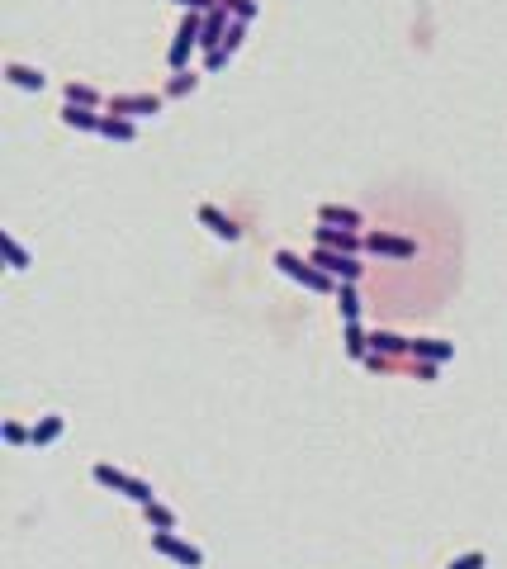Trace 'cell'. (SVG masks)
Segmentation results:
<instances>
[{
    "instance_id": "cell-1",
    "label": "cell",
    "mask_w": 507,
    "mask_h": 569,
    "mask_svg": "<svg viewBox=\"0 0 507 569\" xmlns=\"http://www.w3.org/2000/svg\"><path fill=\"white\" fill-rule=\"evenodd\" d=\"M270 261H276L280 276H289L294 285H304L313 294H336V285H342V280H332L323 266H313V257H299V251H289V247H280Z\"/></svg>"
},
{
    "instance_id": "cell-2",
    "label": "cell",
    "mask_w": 507,
    "mask_h": 569,
    "mask_svg": "<svg viewBox=\"0 0 507 569\" xmlns=\"http://www.w3.org/2000/svg\"><path fill=\"white\" fill-rule=\"evenodd\" d=\"M91 479L100 484V489H110V494H123V498H133L138 508H147L157 494H152V484L147 479H138V475H129V470H119V466H110V460H95L91 466Z\"/></svg>"
},
{
    "instance_id": "cell-3",
    "label": "cell",
    "mask_w": 507,
    "mask_h": 569,
    "mask_svg": "<svg viewBox=\"0 0 507 569\" xmlns=\"http://www.w3.org/2000/svg\"><path fill=\"white\" fill-rule=\"evenodd\" d=\"M200 34H204V15H200V10H185V19L176 25L171 48H166V67L185 72V67H190V53H200Z\"/></svg>"
},
{
    "instance_id": "cell-4",
    "label": "cell",
    "mask_w": 507,
    "mask_h": 569,
    "mask_svg": "<svg viewBox=\"0 0 507 569\" xmlns=\"http://www.w3.org/2000/svg\"><path fill=\"white\" fill-rule=\"evenodd\" d=\"M308 257H313V266H323L332 280H356V285H361V276H366V266L356 261L351 251H336V247H313Z\"/></svg>"
},
{
    "instance_id": "cell-5",
    "label": "cell",
    "mask_w": 507,
    "mask_h": 569,
    "mask_svg": "<svg viewBox=\"0 0 507 569\" xmlns=\"http://www.w3.org/2000/svg\"><path fill=\"white\" fill-rule=\"evenodd\" d=\"M152 551L166 555V560H176V564H185V569H204V551H200V545H190V541H180L176 532H152Z\"/></svg>"
},
{
    "instance_id": "cell-6",
    "label": "cell",
    "mask_w": 507,
    "mask_h": 569,
    "mask_svg": "<svg viewBox=\"0 0 507 569\" xmlns=\"http://www.w3.org/2000/svg\"><path fill=\"white\" fill-rule=\"evenodd\" d=\"M366 251L370 257H394V261H413L417 257V242L413 238H398V233H366Z\"/></svg>"
},
{
    "instance_id": "cell-7",
    "label": "cell",
    "mask_w": 507,
    "mask_h": 569,
    "mask_svg": "<svg viewBox=\"0 0 507 569\" xmlns=\"http://www.w3.org/2000/svg\"><path fill=\"white\" fill-rule=\"evenodd\" d=\"M195 219H200V228H209V233H214L219 242H242V228H238V219H232V214H223V209L219 204H200L195 209Z\"/></svg>"
},
{
    "instance_id": "cell-8",
    "label": "cell",
    "mask_w": 507,
    "mask_h": 569,
    "mask_svg": "<svg viewBox=\"0 0 507 569\" xmlns=\"http://www.w3.org/2000/svg\"><path fill=\"white\" fill-rule=\"evenodd\" d=\"M161 104H166V95H114L104 110L110 114H123V119H152V114H161Z\"/></svg>"
},
{
    "instance_id": "cell-9",
    "label": "cell",
    "mask_w": 507,
    "mask_h": 569,
    "mask_svg": "<svg viewBox=\"0 0 507 569\" xmlns=\"http://www.w3.org/2000/svg\"><path fill=\"white\" fill-rule=\"evenodd\" d=\"M313 247H336V251H361L366 247V233H356V228H336V223H318L313 228Z\"/></svg>"
},
{
    "instance_id": "cell-10",
    "label": "cell",
    "mask_w": 507,
    "mask_h": 569,
    "mask_svg": "<svg viewBox=\"0 0 507 569\" xmlns=\"http://www.w3.org/2000/svg\"><path fill=\"white\" fill-rule=\"evenodd\" d=\"M408 356H413V361H451V356H455V342H441V337H413V342H408Z\"/></svg>"
},
{
    "instance_id": "cell-11",
    "label": "cell",
    "mask_w": 507,
    "mask_h": 569,
    "mask_svg": "<svg viewBox=\"0 0 507 569\" xmlns=\"http://www.w3.org/2000/svg\"><path fill=\"white\" fill-rule=\"evenodd\" d=\"M62 123H67V129H76V133H100L104 114L91 110V104H62Z\"/></svg>"
},
{
    "instance_id": "cell-12",
    "label": "cell",
    "mask_w": 507,
    "mask_h": 569,
    "mask_svg": "<svg viewBox=\"0 0 507 569\" xmlns=\"http://www.w3.org/2000/svg\"><path fill=\"white\" fill-rule=\"evenodd\" d=\"M5 81L15 91H44L48 86V76L38 67H24V62H5Z\"/></svg>"
},
{
    "instance_id": "cell-13",
    "label": "cell",
    "mask_w": 507,
    "mask_h": 569,
    "mask_svg": "<svg viewBox=\"0 0 507 569\" xmlns=\"http://www.w3.org/2000/svg\"><path fill=\"white\" fill-rule=\"evenodd\" d=\"M318 223H336V228H356V233H361L366 214H361V209H351V204H323L318 209Z\"/></svg>"
},
{
    "instance_id": "cell-14",
    "label": "cell",
    "mask_w": 507,
    "mask_h": 569,
    "mask_svg": "<svg viewBox=\"0 0 507 569\" xmlns=\"http://www.w3.org/2000/svg\"><path fill=\"white\" fill-rule=\"evenodd\" d=\"M342 347H346L351 361H366V356H370V332L361 328V319L342 323Z\"/></svg>"
},
{
    "instance_id": "cell-15",
    "label": "cell",
    "mask_w": 507,
    "mask_h": 569,
    "mask_svg": "<svg viewBox=\"0 0 507 569\" xmlns=\"http://www.w3.org/2000/svg\"><path fill=\"white\" fill-rule=\"evenodd\" d=\"M62 432H67V417H62V413L38 417V423H34V446H38V451L53 446V441H62Z\"/></svg>"
},
{
    "instance_id": "cell-16",
    "label": "cell",
    "mask_w": 507,
    "mask_h": 569,
    "mask_svg": "<svg viewBox=\"0 0 507 569\" xmlns=\"http://www.w3.org/2000/svg\"><path fill=\"white\" fill-rule=\"evenodd\" d=\"M100 138H110V142H133V138H138V119L104 114V123H100Z\"/></svg>"
},
{
    "instance_id": "cell-17",
    "label": "cell",
    "mask_w": 507,
    "mask_h": 569,
    "mask_svg": "<svg viewBox=\"0 0 507 569\" xmlns=\"http://www.w3.org/2000/svg\"><path fill=\"white\" fill-rule=\"evenodd\" d=\"M370 351H379V356H408V337H398V332H385V328H375L370 332Z\"/></svg>"
},
{
    "instance_id": "cell-18",
    "label": "cell",
    "mask_w": 507,
    "mask_h": 569,
    "mask_svg": "<svg viewBox=\"0 0 507 569\" xmlns=\"http://www.w3.org/2000/svg\"><path fill=\"white\" fill-rule=\"evenodd\" d=\"M361 294H356V280H342L336 285V313H342V323H351V319H361Z\"/></svg>"
},
{
    "instance_id": "cell-19",
    "label": "cell",
    "mask_w": 507,
    "mask_h": 569,
    "mask_svg": "<svg viewBox=\"0 0 507 569\" xmlns=\"http://www.w3.org/2000/svg\"><path fill=\"white\" fill-rule=\"evenodd\" d=\"M195 91H200V76L185 67V72H176L171 81H166V91H161V95H166V100H185V95H195Z\"/></svg>"
},
{
    "instance_id": "cell-20",
    "label": "cell",
    "mask_w": 507,
    "mask_h": 569,
    "mask_svg": "<svg viewBox=\"0 0 507 569\" xmlns=\"http://www.w3.org/2000/svg\"><path fill=\"white\" fill-rule=\"evenodd\" d=\"M142 517H147V526H152V532H176V513L166 508V503H157V498L142 508Z\"/></svg>"
},
{
    "instance_id": "cell-21",
    "label": "cell",
    "mask_w": 507,
    "mask_h": 569,
    "mask_svg": "<svg viewBox=\"0 0 507 569\" xmlns=\"http://www.w3.org/2000/svg\"><path fill=\"white\" fill-rule=\"evenodd\" d=\"M219 10H228L232 19H242V25H251V19L261 15V0H219Z\"/></svg>"
},
{
    "instance_id": "cell-22",
    "label": "cell",
    "mask_w": 507,
    "mask_h": 569,
    "mask_svg": "<svg viewBox=\"0 0 507 569\" xmlns=\"http://www.w3.org/2000/svg\"><path fill=\"white\" fill-rule=\"evenodd\" d=\"M0 251H5V261H10V270H29V251L15 242V233H0Z\"/></svg>"
},
{
    "instance_id": "cell-23",
    "label": "cell",
    "mask_w": 507,
    "mask_h": 569,
    "mask_svg": "<svg viewBox=\"0 0 507 569\" xmlns=\"http://www.w3.org/2000/svg\"><path fill=\"white\" fill-rule=\"evenodd\" d=\"M0 437H5V446H34V427H24V423H5Z\"/></svg>"
},
{
    "instance_id": "cell-24",
    "label": "cell",
    "mask_w": 507,
    "mask_h": 569,
    "mask_svg": "<svg viewBox=\"0 0 507 569\" xmlns=\"http://www.w3.org/2000/svg\"><path fill=\"white\" fill-rule=\"evenodd\" d=\"M62 95H67V104H91V110H100V95H95L91 86H81V81H72Z\"/></svg>"
},
{
    "instance_id": "cell-25",
    "label": "cell",
    "mask_w": 507,
    "mask_h": 569,
    "mask_svg": "<svg viewBox=\"0 0 507 569\" xmlns=\"http://www.w3.org/2000/svg\"><path fill=\"white\" fill-rule=\"evenodd\" d=\"M242 38H247V25H242V19H232V25H228V38H223V48H219V53L232 57V53L242 48Z\"/></svg>"
},
{
    "instance_id": "cell-26",
    "label": "cell",
    "mask_w": 507,
    "mask_h": 569,
    "mask_svg": "<svg viewBox=\"0 0 507 569\" xmlns=\"http://www.w3.org/2000/svg\"><path fill=\"white\" fill-rule=\"evenodd\" d=\"M483 564H489V555H483V551H470V555H455L451 560V569H483Z\"/></svg>"
},
{
    "instance_id": "cell-27",
    "label": "cell",
    "mask_w": 507,
    "mask_h": 569,
    "mask_svg": "<svg viewBox=\"0 0 507 569\" xmlns=\"http://www.w3.org/2000/svg\"><path fill=\"white\" fill-rule=\"evenodd\" d=\"M366 370H370V375H385V370H394V356H379V351H370V356H366Z\"/></svg>"
},
{
    "instance_id": "cell-28",
    "label": "cell",
    "mask_w": 507,
    "mask_h": 569,
    "mask_svg": "<svg viewBox=\"0 0 507 569\" xmlns=\"http://www.w3.org/2000/svg\"><path fill=\"white\" fill-rule=\"evenodd\" d=\"M171 5H180V10H200V15H209V10H219V0H171Z\"/></svg>"
},
{
    "instance_id": "cell-29",
    "label": "cell",
    "mask_w": 507,
    "mask_h": 569,
    "mask_svg": "<svg viewBox=\"0 0 507 569\" xmlns=\"http://www.w3.org/2000/svg\"><path fill=\"white\" fill-rule=\"evenodd\" d=\"M436 370H441L436 361H413V375H417V379H427V385L436 379Z\"/></svg>"
},
{
    "instance_id": "cell-30",
    "label": "cell",
    "mask_w": 507,
    "mask_h": 569,
    "mask_svg": "<svg viewBox=\"0 0 507 569\" xmlns=\"http://www.w3.org/2000/svg\"><path fill=\"white\" fill-rule=\"evenodd\" d=\"M228 62H232L228 53H209V57H204V67H209V72H223V67H228Z\"/></svg>"
}]
</instances>
